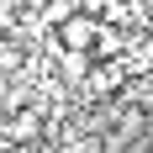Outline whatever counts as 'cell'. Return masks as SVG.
<instances>
[{
  "mask_svg": "<svg viewBox=\"0 0 153 153\" xmlns=\"http://www.w3.org/2000/svg\"><path fill=\"white\" fill-rule=\"evenodd\" d=\"M37 127H42V116H37V111H21L11 122V137H37Z\"/></svg>",
  "mask_w": 153,
  "mask_h": 153,
  "instance_id": "7a4b0ae2",
  "label": "cell"
},
{
  "mask_svg": "<svg viewBox=\"0 0 153 153\" xmlns=\"http://www.w3.org/2000/svg\"><path fill=\"white\" fill-rule=\"evenodd\" d=\"M0 74H5V79L21 74V48H16V42H0Z\"/></svg>",
  "mask_w": 153,
  "mask_h": 153,
  "instance_id": "3957f363",
  "label": "cell"
},
{
  "mask_svg": "<svg viewBox=\"0 0 153 153\" xmlns=\"http://www.w3.org/2000/svg\"><path fill=\"white\" fill-rule=\"evenodd\" d=\"M69 153H100V143H74Z\"/></svg>",
  "mask_w": 153,
  "mask_h": 153,
  "instance_id": "277c9868",
  "label": "cell"
},
{
  "mask_svg": "<svg viewBox=\"0 0 153 153\" xmlns=\"http://www.w3.org/2000/svg\"><path fill=\"white\" fill-rule=\"evenodd\" d=\"M5 5H21V0H5Z\"/></svg>",
  "mask_w": 153,
  "mask_h": 153,
  "instance_id": "5b68a950",
  "label": "cell"
},
{
  "mask_svg": "<svg viewBox=\"0 0 153 153\" xmlns=\"http://www.w3.org/2000/svg\"><path fill=\"white\" fill-rule=\"evenodd\" d=\"M58 42L69 48V53H90V48L100 42V27H95V16H85V11L63 16V21H58Z\"/></svg>",
  "mask_w": 153,
  "mask_h": 153,
  "instance_id": "6da1fadb",
  "label": "cell"
}]
</instances>
